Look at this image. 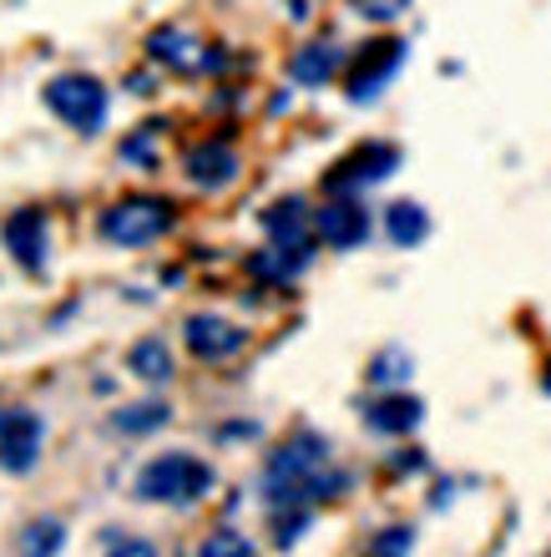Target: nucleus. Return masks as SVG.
Returning a JSON list of instances; mask_svg holds the SVG:
<instances>
[{
	"instance_id": "1",
	"label": "nucleus",
	"mask_w": 551,
	"mask_h": 557,
	"mask_svg": "<svg viewBox=\"0 0 551 557\" xmlns=\"http://www.w3.org/2000/svg\"><path fill=\"white\" fill-rule=\"evenodd\" d=\"M349 492V471L334 467L329 441L314 436V431H299L289 436L278 451H268V467H263V497L268 507H314V502H334Z\"/></svg>"
},
{
	"instance_id": "2",
	"label": "nucleus",
	"mask_w": 551,
	"mask_h": 557,
	"mask_svg": "<svg viewBox=\"0 0 551 557\" xmlns=\"http://www.w3.org/2000/svg\"><path fill=\"white\" fill-rule=\"evenodd\" d=\"M177 223V208L158 193H127L116 198L112 208H102L97 219V234L112 244V249H142V244H158L167 228Z\"/></svg>"
},
{
	"instance_id": "3",
	"label": "nucleus",
	"mask_w": 551,
	"mask_h": 557,
	"mask_svg": "<svg viewBox=\"0 0 551 557\" xmlns=\"http://www.w3.org/2000/svg\"><path fill=\"white\" fill-rule=\"evenodd\" d=\"M41 102L51 107L72 133L97 137L107 127V112H112V91H107L97 76H87V72H61V76H51V82L41 87Z\"/></svg>"
},
{
	"instance_id": "4",
	"label": "nucleus",
	"mask_w": 551,
	"mask_h": 557,
	"mask_svg": "<svg viewBox=\"0 0 551 557\" xmlns=\"http://www.w3.org/2000/svg\"><path fill=\"white\" fill-rule=\"evenodd\" d=\"M213 467L198 461V456H183V451H167L158 461H147L137 471V497L142 502H173V507H188V502H203L213 492Z\"/></svg>"
},
{
	"instance_id": "5",
	"label": "nucleus",
	"mask_w": 551,
	"mask_h": 557,
	"mask_svg": "<svg viewBox=\"0 0 551 557\" xmlns=\"http://www.w3.org/2000/svg\"><path fill=\"white\" fill-rule=\"evenodd\" d=\"M405 57H410V41H400V36H375V41H364L345 66V97L354 107L379 102V97L390 91V82L400 76Z\"/></svg>"
},
{
	"instance_id": "6",
	"label": "nucleus",
	"mask_w": 551,
	"mask_h": 557,
	"mask_svg": "<svg viewBox=\"0 0 551 557\" xmlns=\"http://www.w3.org/2000/svg\"><path fill=\"white\" fill-rule=\"evenodd\" d=\"M147 61L152 66H167L173 76H208L228 66V51L223 46H208L203 36H192L188 26H158L147 30Z\"/></svg>"
},
{
	"instance_id": "7",
	"label": "nucleus",
	"mask_w": 551,
	"mask_h": 557,
	"mask_svg": "<svg viewBox=\"0 0 551 557\" xmlns=\"http://www.w3.org/2000/svg\"><path fill=\"white\" fill-rule=\"evenodd\" d=\"M400 162H405V152H400V147L370 137V143L349 147L345 158H339L329 173H324V193H364V188H379V183H390V177L400 173Z\"/></svg>"
},
{
	"instance_id": "8",
	"label": "nucleus",
	"mask_w": 551,
	"mask_h": 557,
	"mask_svg": "<svg viewBox=\"0 0 551 557\" xmlns=\"http://www.w3.org/2000/svg\"><path fill=\"white\" fill-rule=\"evenodd\" d=\"M314 234H320L324 249H360L375 234V213L360 203V193H329L320 208H314Z\"/></svg>"
},
{
	"instance_id": "9",
	"label": "nucleus",
	"mask_w": 551,
	"mask_h": 557,
	"mask_svg": "<svg viewBox=\"0 0 551 557\" xmlns=\"http://www.w3.org/2000/svg\"><path fill=\"white\" fill-rule=\"evenodd\" d=\"M0 244L26 274H46V259H51V223H46L41 208H15L11 219L0 223Z\"/></svg>"
},
{
	"instance_id": "10",
	"label": "nucleus",
	"mask_w": 551,
	"mask_h": 557,
	"mask_svg": "<svg viewBox=\"0 0 551 557\" xmlns=\"http://www.w3.org/2000/svg\"><path fill=\"white\" fill-rule=\"evenodd\" d=\"M238 173H243V158L233 152L228 137H208V143L188 147L183 152V177H188L198 193H223L238 183Z\"/></svg>"
},
{
	"instance_id": "11",
	"label": "nucleus",
	"mask_w": 551,
	"mask_h": 557,
	"mask_svg": "<svg viewBox=\"0 0 551 557\" xmlns=\"http://www.w3.org/2000/svg\"><path fill=\"white\" fill-rule=\"evenodd\" d=\"M41 446H46V421L26 406H5L0 416V467L5 471H30L41 461Z\"/></svg>"
},
{
	"instance_id": "12",
	"label": "nucleus",
	"mask_w": 551,
	"mask_h": 557,
	"mask_svg": "<svg viewBox=\"0 0 551 557\" xmlns=\"http://www.w3.org/2000/svg\"><path fill=\"white\" fill-rule=\"evenodd\" d=\"M183 339H188V350L198 355V360L223 366V360H233V355L248 345V330L243 324H233V320H218V314H188Z\"/></svg>"
},
{
	"instance_id": "13",
	"label": "nucleus",
	"mask_w": 551,
	"mask_h": 557,
	"mask_svg": "<svg viewBox=\"0 0 551 557\" xmlns=\"http://www.w3.org/2000/svg\"><path fill=\"white\" fill-rule=\"evenodd\" d=\"M345 66H349V51H345V46L329 41V36H320V41L293 46V57H289V82H293V87L320 91V87H329L334 76H345Z\"/></svg>"
},
{
	"instance_id": "14",
	"label": "nucleus",
	"mask_w": 551,
	"mask_h": 557,
	"mask_svg": "<svg viewBox=\"0 0 551 557\" xmlns=\"http://www.w3.org/2000/svg\"><path fill=\"white\" fill-rule=\"evenodd\" d=\"M309 264H314V244H304V249L299 244H263V249L248 253V274L259 278L263 289H284Z\"/></svg>"
},
{
	"instance_id": "15",
	"label": "nucleus",
	"mask_w": 551,
	"mask_h": 557,
	"mask_svg": "<svg viewBox=\"0 0 551 557\" xmlns=\"http://www.w3.org/2000/svg\"><path fill=\"white\" fill-rule=\"evenodd\" d=\"M263 234H268V244H320V234H314V208L299 198V193H289V198H274V203L259 213Z\"/></svg>"
},
{
	"instance_id": "16",
	"label": "nucleus",
	"mask_w": 551,
	"mask_h": 557,
	"mask_svg": "<svg viewBox=\"0 0 551 557\" xmlns=\"http://www.w3.org/2000/svg\"><path fill=\"white\" fill-rule=\"evenodd\" d=\"M421 421H425V406L415 396H400V391L379 396L375 406H364V425L379 431V436H410Z\"/></svg>"
},
{
	"instance_id": "17",
	"label": "nucleus",
	"mask_w": 551,
	"mask_h": 557,
	"mask_svg": "<svg viewBox=\"0 0 551 557\" xmlns=\"http://www.w3.org/2000/svg\"><path fill=\"white\" fill-rule=\"evenodd\" d=\"M379 228H385V238H390L395 249H421L425 238H430V213H425V203H415V198H395V203L385 208Z\"/></svg>"
},
{
	"instance_id": "18",
	"label": "nucleus",
	"mask_w": 551,
	"mask_h": 557,
	"mask_svg": "<svg viewBox=\"0 0 551 557\" xmlns=\"http://www.w3.org/2000/svg\"><path fill=\"white\" fill-rule=\"evenodd\" d=\"M127 370L137 375V381H147V385L173 381V350H167V339H158V335L137 339V345L127 350Z\"/></svg>"
},
{
	"instance_id": "19",
	"label": "nucleus",
	"mask_w": 551,
	"mask_h": 557,
	"mask_svg": "<svg viewBox=\"0 0 551 557\" xmlns=\"http://www.w3.org/2000/svg\"><path fill=\"white\" fill-rule=\"evenodd\" d=\"M15 547H21V557H57L61 547H66V528H61L57 517H36V522H26V532L15 537Z\"/></svg>"
},
{
	"instance_id": "20",
	"label": "nucleus",
	"mask_w": 551,
	"mask_h": 557,
	"mask_svg": "<svg viewBox=\"0 0 551 557\" xmlns=\"http://www.w3.org/2000/svg\"><path fill=\"white\" fill-rule=\"evenodd\" d=\"M162 127L167 122H142L132 137H122V162H137L142 173H158V137H162Z\"/></svg>"
},
{
	"instance_id": "21",
	"label": "nucleus",
	"mask_w": 551,
	"mask_h": 557,
	"mask_svg": "<svg viewBox=\"0 0 551 557\" xmlns=\"http://www.w3.org/2000/svg\"><path fill=\"white\" fill-rule=\"evenodd\" d=\"M410 370H415L410 350L390 345V350H379L375 360H370V370H364V375H370V385H385V391H390V385H405L410 381Z\"/></svg>"
},
{
	"instance_id": "22",
	"label": "nucleus",
	"mask_w": 551,
	"mask_h": 557,
	"mask_svg": "<svg viewBox=\"0 0 551 557\" xmlns=\"http://www.w3.org/2000/svg\"><path fill=\"white\" fill-rule=\"evenodd\" d=\"M167 406L162 400H142V406H122V411L112 416L116 431H127V436H147V431H158V425H167Z\"/></svg>"
},
{
	"instance_id": "23",
	"label": "nucleus",
	"mask_w": 551,
	"mask_h": 557,
	"mask_svg": "<svg viewBox=\"0 0 551 557\" xmlns=\"http://www.w3.org/2000/svg\"><path fill=\"white\" fill-rule=\"evenodd\" d=\"M198 557H253V543H248L238 528H218V532H208L203 537Z\"/></svg>"
},
{
	"instance_id": "24",
	"label": "nucleus",
	"mask_w": 551,
	"mask_h": 557,
	"mask_svg": "<svg viewBox=\"0 0 551 557\" xmlns=\"http://www.w3.org/2000/svg\"><path fill=\"white\" fill-rule=\"evenodd\" d=\"M415 0H349V11L364 15V21H375V26H395L400 15H410Z\"/></svg>"
},
{
	"instance_id": "25",
	"label": "nucleus",
	"mask_w": 551,
	"mask_h": 557,
	"mask_svg": "<svg viewBox=\"0 0 551 557\" xmlns=\"http://www.w3.org/2000/svg\"><path fill=\"white\" fill-rule=\"evenodd\" d=\"M309 522H314V512H309V507H278V517H274V543L278 547H293L299 537H304Z\"/></svg>"
},
{
	"instance_id": "26",
	"label": "nucleus",
	"mask_w": 551,
	"mask_h": 557,
	"mask_svg": "<svg viewBox=\"0 0 551 557\" xmlns=\"http://www.w3.org/2000/svg\"><path fill=\"white\" fill-rule=\"evenodd\" d=\"M410 547H415V528L400 522V528H385L375 543H370V557H410Z\"/></svg>"
},
{
	"instance_id": "27",
	"label": "nucleus",
	"mask_w": 551,
	"mask_h": 557,
	"mask_svg": "<svg viewBox=\"0 0 551 557\" xmlns=\"http://www.w3.org/2000/svg\"><path fill=\"white\" fill-rule=\"evenodd\" d=\"M107 557H158V547L142 543V537H112V553Z\"/></svg>"
},
{
	"instance_id": "28",
	"label": "nucleus",
	"mask_w": 551,
	"mask_h": 557,
	"mask_svg": "<svg viewBox=\"0 0 551 557\" xmlns=\"http://www.w3.org/2000/svg\"><path fill=\"white\" fill-rule=\"evenodd\" d=\"M390 471H425V456L421 451H400V456H390Z\"/></svg>"
},
{
	"instance_id": "29",
	"label": "nucleus",
	"mask_w": 551,
	"mask_h": 557,
	"mask_svg": "<svg viewBox=\"0 0 551 557\" xmlns=\"http://www.w3.org/2000/svg\"><path fill=\"white\" fill-rule=\"evenodd\" d=\"M127 87L137 91V97H152V76H147V72H137V76H132V82H127Z\"/></svg>"
},
{
	"instance_id": "30",
	"label": "nucleus",
	"mask_w": 551,
	"mask_h": 557,
	"mask_svg": "<svg viewBox=\"0 0 551 557\" xmlns=\"http://www.w3.org/2000/svg\"><path fill=\"white\" fill-rule=\"evenodd\" d=\"M289 15H293V21H309V15H314V5H309V0H289Z\"/></svg>"
}]
</instances>
